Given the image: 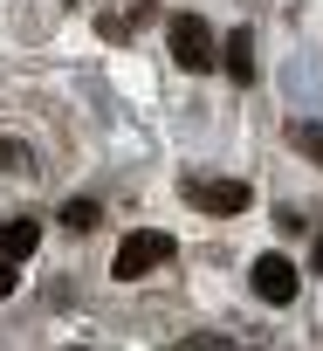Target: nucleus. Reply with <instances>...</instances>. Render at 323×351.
<instances>
[{"label":"nucleus","mask_w":323,"mask_h":351,"mask_svg":"<svg viewBox=\"0 0 323 351\" xmlns=\"http://www.w3.org/2000/svg\"><path fill=\"white\" fill-rule=\"evenodd\" d=\"M14 296V262H0V303Z\"/></svg>","instance_id":"9d476101"},{"label":"nucleus","mask_w":323,"mask_h":351,"mask_svg":"<svg viewBox=\"0 0 323 351\" xmlns=\"http://www.w3.org/2000/svg\"><path fill=\"white\" fill-rule=\"evenodd\" d=\"M309 262H316V269H323V234H316V255H309Z\"/></svg>","instance_id":"9b49d317"},{"label":"nucleus","mask_w":323,"mask_h":351,"mask_svg":"<svg viewBox=\"0 0 323 351\" xmlns=\"http://www.w3.org/2000/svg\"><path fill=\"white\" fill-rule=\"evenodd\" d=\"M35 241H42V228H35V221H8V241H0V262H21V255H35Z\"/></svg>","instance_id":"423d86ee"},{"label":"nucleus","mask_w":323,"mask_h":351,"mask_svg":"<svg viewBox=\"0 0 323 351\" xmlns=\"http://www.w3.org/2000/svg\"><path fill=\"white\" fill-rule=\"evenodd\" d=\"M248 282H255L261 303H289V296H296V262H289V255H261V262L248 269Z\"/></svg>","instance_id":"20e7f679"},{"label":"nucleus","mask_w":323,"mask_h":351,"mask_svg":"<svg viewBox=\"0 0 323 351\" xmlns=\"http://www.w3.org/2000/svg\"><path fill=\"white\" fill-rule=\"evenodd\" d=\"M0 241H8V221H0Z\"/></svg>","instance_id":"f8f14e48"},{"label":"nucleus","mask_w":323,"mask_h":351,"mask_svg":"<svg viewBox=\"0 0 323 351\" xmlns=\"http://www.w3.org/2000/svg\"><path fill=\"white\" fill-rule=\"evenodd\" d=\"M62 228H76V234L96 228V200H69V207H62Z\"/></svg>","instance_id":"6e6552de"},{"label":"nucleus","mask_w":323,"mask_h":351,"mask_svg":"<svg viewBox=\"0 0 323 351\" xmlns=\"http://www.w3.org/2000/svg\"><path fill=\"white\" fill-rule=\"evenodd\" d=\"M186 200L200 214H241L255 193H248V180H186Z\"/></svg>","instance_id":"7ed1b4c3"},{"label":"nucleus","mask_w":323,"mask_h":351,"mask_svg":"<svg viewBox=\"0 0 323 351\" xmlns=\"http://www.w3.org/2000/svg\"><path fill=\"white\" fill-rule=\"evenodd\" d=\"M220 62H227V76H234V83H255V35H248V28H234V35H227V49H220Z\"/></svg>","instance_id":"39448f33"},{"label":"nucleus","mask_w":323,"mask_h":351,"mask_svg":"<svg viewBox=\"0 0 323 351\" xmlns=\"http://www.w3.org/2000/svg\"><path fill=\"white\" fill-rule=\"evenodd\" d=\"M166 255H172V234H158V228H144V234H124V241H117V282H138V276H151Z\"/></svg>","instance_id":"f03ea898"},{"label":"nucleus","mask_w":323,"mask_h":351,"mask_svg":"<svg viewBox=\"0 0 323 351\" xmlns=\"http://www.w3.org/2000/svg\"><path fill=\"white\" fill-rule=\"evenodd\" d=\"M172 62L179 69H214L220 62V42L200 14H172Z\"/></svg>","instance_id":"f257e3e1"},{"label":"nucleus","mask_w":323,"mask_h":351,"mask_svg":"<svg viewBox=\"0 0 323 351\" xmlns=\"http://www.w3.org/2000/svg\"><path fill=\"white\" fill-rule=\"evenodd\" d=\"M8 165H28V152H21V145H8V138H0V172H8Z\"/></svg>","instance_id":"1a4fd4ad"},{"label":"nucleus","mask_w":323,"mask_h":351,"mask_svg":"<svg viewBox=\"0 0 323 351\" xmlns=\"http://www.w3.org/2000/svg\"><path fill=\"white\" fill-rule=\"evenodd\" d=\"M289 138H296V152H302V158H316V165H323V124H296Z\"/></svg>","instance_id":"0eeeda50"}]
</instances>
